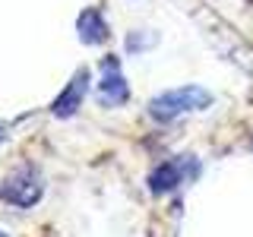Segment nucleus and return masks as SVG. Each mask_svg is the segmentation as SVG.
I'll return each instance as SVG.
<instances>
[{
    "label": "nucleus",
    "instance_id": "obj_1",
    "mask_svg": "<svg viewBox=\"0 0 253 237\" xmlns=\"http://www.w3.org/2000/svg\"><path fill=\"white\" fill-rule=\"evenodd\" d=\"M209 105H212V92H206L203 85H180V89H168V92L155 95L149 101V114L155 120L168 123L184 114H193V111H206Z\"/></svg>",
    "mask_w": 253,
    "mask_h": 237
},
{
    "label": "nucleus",
    "instance_id": "obj_2",
    "mask_svg": "<svg viewBox=\"0 0 253 237\" xmlns=\"http://www.w3.org/2000/svg\"><path fill=\"white\" fill-rule=\"evenodd\" d=\"M44 193V177L35 164H22L0 180V199L16 209H32Z\"/></svg>",
    "mask_w": 253,
    "mask_h": 237
},
{
    "label": "nucleus",
    "instance_id": "obj_3",
    "mask_svg": "<svg viewBox=\"0 0 253 237\" xmlns=\"http://www.w3.org/2000/svg\"><path fill=\"white\" fill-rule=\"evenodd\" d=\"M193 174H196V161L190 155L168 158V161H162L152 174H149V190H152L155 196L171 193V190H177L187 177H193Z\"/></svg>",
    "mask_w": 253,
    "mask_h": 237
},
{
    "label": "nucleus",
    "instance_id": "obj_4",
    "mask_svg": "<svg viewBox=\"0 0 253 237\" xmlns=\"http://www.w3.org/2000/svg\"><path fill=\"white\" fill-rule=\"evenodd\" d=\"M98 101L105 108H121L130 101V85L121 73V60L117 57H105L101 67V82H98Z\"/></svg>",
    "mask_w": 253,
    "mask_h": 237
},
{
    "label": "nucleus",
    "instance_id": "obj_5",
    "mask_svg": "<svg viewBox=\"0 0 253 237\" xmlns=\"http://www.w3.org/2000/svg\"><path fill=\"white\" fill-rule=\"evenodd\" d=\"M85 92H89V70H79V73L67 82V89H63L57 98H54L51 114H54V117H60V120L73 117L76 111H79V105H83Z\"/></svg>",
    "mask_w": 253,
    "mask_h": 237
},
{
    "label": "nucleus",
    "instance_id": "obj_6",
    "mask_svg": "<svg viewBox=\"0 0 253 237\" xmlns=\"http://www.w3.org/2000/svg\"><path fill=\"white\" fill-rule=\"evenodd\" d=\"M76 32H79V41H83V44H101V41H108V22H105V16H101L98 10H92V6L79 13Z\"/></svg>",
    "mask_w": 253,
    "mask_h": 237
},
{
    "label": "nucleus",
    "instance_id": "obj_7",
    "mask_svg": "<svg viewBox=\"0 0 253 237\" xmlns=\"http://www.w3.org/2000/svg\"><path fill=\"white\" fill-rule=\"evenodd\" d=\"M6 139V133H3V126H0V142H3Z\"/></svg>",
    "mask_w": 253,
    "mask_h": 237
},
{
    "label": "nucleus",
    "instance_id": "obj_8",
    "mask_svg": "<svg viewBox=\"0 0 253 237\" xmlns=\"http://www.w3.org/2000/svg\"><path fill=\"white\" fill-rule=\"evenodd\" d=\"M0 237H6V234H3V231H0Z\"/></svg>",
    "mask_w": 253,
    "mask_h": 237
}]
</instances>
